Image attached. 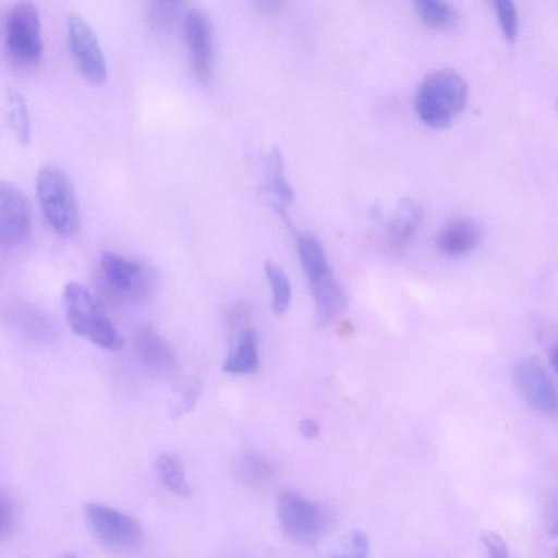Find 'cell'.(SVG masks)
Instances as JSON below:
<instances>
[{
    "instance_id": "1",
    "label": "cell",
    "mask_w": 558,
    "mask_h": 558,
    "mask_svg": "<svg viewBox=\"0 0 558 558\" xmlns=\"http://www.w3.org/2000/svg\"><path fill=\"white\" fill-rule=\"evenodd\" d=\"M468 99L464 78L450 69L426 75L415 93V109L427 125L441 129L449 125L463 110Z\"/></svg>"
},
{
    "instance_id": "2",
    "label": "cell",
    "mask_w": 558,
    "mask_h": 558,
    "mask_svg": "<svg viewBox=\"0 0 558 558\" xmlns=\"http://www.w3.org/2000/svg\"><path fill=\"white\" fill-rule=\"evenodd\" d=\"M64 317L71 330L109 351L122 347V338L92 292L82 283L68 282L62 292Z\"/></svg>"
},
{
    "instance_id": "3",
    "label": "cell",
    "mask_w": 558,
    "mask_h": 558,
    "mask_svg": "<svg viewBox=\"0 0 558 558\" xmlns=\"http://www.w3.org/2000/svg\"><path fill=\"white\" fill-rule=\"evenodd\" d=\"M36 191L50 227L61 236H73L80 227V210L66 173L53 165L43 166L36 177Z\"/></svg>"
},
{
    "instance_id": "4",
    "label": "cell",
    "mask_w": 558,
    "mask_h": 558,
    "mask_svg": "<svg viewBox=\"0 0 558 558\" xmlns=\"http://www.w3.org/2000/svg\"><path fill=\"white\" fill-rule=\"evenodd\" d=\"M277 514L283 534L301 545L317 543L331 525V517L322 505L294 490L279 495Z\"/></svg>"
},
{
    "instance_id": "5",
    "label": "cell",
    "mask_w": 558,
    "mask_h": 558,
    "mask_svg": "<svg viewBox=\"0 0 558 558\" xmlns=\"http://www.w3.org/2000/svg\"><path fill=\"white\" fill-rule=\"evenodd\" d=\"M5 50L12 64L21 69L40 61L44 43L39 14L33 3L24 1L11 8L5 22Z\"/></svg>"
},
{
    "instance_id": "6",
    "label": "cell",
    "mask_w": 558,
    "mask_h": 558,
    "mask_svg": "<svg viewBox=\"0 0 558 558\" xmlns=\"http://www.w3.org/2000/svg\"><path fill=\"white\" fill-rule=\"evenodd\" d=\"M84 515L97 538L108 548L130 553L141 546L143 529L134 517L100 504L86 505Z\"/></svg>"
},
{
    "instance_id": "7",
    "label": "cell",
    "mask_w": 558,
    "mask_h": 558,
    "mask_svg": "<svg viewBox=\"0 0 558 558\" xmlns=\"http://www.w3.org/2000/svg\"><path fill=\"white\" fill-rule=\"evenodd\" d=\"M511 376L530 407L547 415L556 413V386L537 357L529 356L515 361L511 367Z\"/></svg>"
},
{
    "instance_id": "8",
    "label": "cell",
    "mask_w": 558,
    "mask_h": 558,
    "mask_svg": "<svg viewBox=\"0 0 558 558\" xmlns=\"http://www.w3.org/2000/svg\"><path fill=\"white\" fill-rule=\"evenodd\" d=\"M68 39L82 74L94 84L102 83L107 77L105 56L90 25L75 12L68 16Z\"/></svg>"
},
{
    "instance_id": "9",
    "label": "cell",
    "mask_w": 558,
    "mask_h": 558,
    "mask_svg": "<svg viewBox=\"0 0 558 558\" xmlns=\"http://www.w3.org/2000/svg\"><path fill=\"white\" fill-rule=\"evenodd\" d=\"M32 208L14 184L0 180V247L23 243L32 230Z\"/></svg>"
},
{
    "instance_id": "10",
    "label": "cell",
    "mask_w": 558,
    "mask_h": 558,
    "mask_svg": "<svg viewBox=\"0 0 558 558\" xmlns=\"http://www.w3.org/2000/svg\"><path fill=\"white\" fill-rule=\"evenodd\" d=\"M105 281L113 293L122 298H137L151 286V274L141 263L113 252L100 257Z\"/></svg>"
},
{
    "instance_id": "11",
    "label": "cell",
    "mask_w": 558,
    "mask_h": 558,
    "mask_svg": "<svg viewBox=\"0 0 558 558\" xmlns=\"http://www.w3.org/2000/svg\"><path fill=\"white\" fill-rule=\"evenodd\" d=\"M190 53V66L194 77L210 82L214 73L213 27L208 15L198 9L190 10L184 20Z\"/></svg>"
},
{
    "instance_id": "12",
    "label": "cell",
    "mask_w": 558,
    "mask_h": 558,
    "mask_svg": "<svg viewBox=\"0 0 558 558\" xmlns=\"http://www.w3.org/2000/svg\"><path fill=\"white\" fill-rule=\"evenodd\" d=\"M315 302L316 323L324 326L336 318L347 306L345 291L335 279L331 271L308 279Z\"/></svg>"
},
{
    "instance_id": "13",
    "label": "cell",
    "mask_w": 558,
    "mask_h": 558,
    "mask_svg": "<svg viewBox=\"0 0 558 558\" xmlns=\"http://www.w3.org/2000/svg\"><path fill=\"white\" fill-rule=\"evenodd\" d=\"M480 228L470 218H456L437 234L438 248L449 256H461L472 251L480 241Z\"/></svg>"
},
{
    "instance_id": "14",
    "label": "cell",
    "mask_w": 558,
    "mask_h": 558,
    "mask_svg": "<svg viewBox=\"0 0 558 558\" xmlns=\"http://www.w3.org/2000/svg\"><path fill=\"white\" fill-rule=\"evenodd\" d=\"M142 362L154 371H170L175 365V355L163 337L153 327L143 326L136 337Z\"/></svg>"
},
{
    "instance_id": "15",
    "label": "cell",
    "mask_w": 558,
    "mask_h": 558,
    "mask_svg": "<svg viewBox=\"0 0 558 558\" xmlns=\"http://www.w3.org/2000/svg\"><path fill=\"white\" fill-rule=\"evenodd\" d=\"M259 354L256 332L245 328L240 332L238 343L228 355L222 369L230 374H251L258 369Z\"/></svg>"
},
{
    "instance_id": "16",
    "label": "cell",
    "mask_w": 558,
    "mask_h": 558,
    "mask_svg": "<svg viewBox=\"0 0 558 558\" xmlns=\"http://www.w3.org/2000/svg\"><path fill=\"white\" fill-rule=\"evenodd\" d=\"M422 219L421 204L413 198L404 197L398 201L388 220V229L397 240L404 241L415 233Z\"/></svg>"
},
{
    "instance_id": "17",
    "label": "cell",
    "mask_w": 558,
    "mask_h": 558,
    "mask_svg": "<svg viewBox=\"0 0 558 558\" xmlns=\"http://www.w3.org/2000/svg\"><path fill=\"white\" fill-rule=\"evenodd\" d=\"M155 468L163 485L174 495L182 498L192 495V487L186 480L184 465L179 456L162 452L157 457Z\"/></svg>"
},
{
    "instance_id": "18",
    "label": "cell",
    "mask_w": 558,
    "mask_h": 558,
    "mask_svg": "<svg viewBox=\"0 0 558 558\" xmlns=\"http://www.w3.org/2000/svg\"><path fill=\"white\" fill-rule=\"evenodd\" d=\"M296 246L307 280L331 271L323 245L316 236L307 232L299 233Z\"/></svg>"
},
{
    "instance_id": "19",
    "label": "cell",
    "mask_w": 558,
    "mask_h": 558,
    "mask_svg": "<svg viewBox=\"0 0 558 558\" xmlns=\"http://www.w3.org/2000/svg\"><path fill=\"white\" fill-rule=\"evenodd\" d=\"M7 99L10 128L16 140L25 145L31 140V121L25 97L21 90L10 87Z\"/></svg>"
},
{
    "instance_id": "20",
    "label": "cell",
    "mask_w": 558,
    "mask_h": 558,
    "mask_svg": "<svg viewBox=\"0 0 558 558\" xmlns=\"http://www.w3.org/2000/svg\"><path fill=\"white\" fill-rule=\"evenodd\" d=\"M266 277L271 288V308L277 316H282L291 301V286L284 270L275 262L266 260L264 265Z\"/></svg>"
},
{
    "instance_id": "21",
    "label": "cell",
    "mask_w": 558,
    "mask_h": 558,
    "mask_svg": "<svg viewBox=\"0 0 558 558\" xmlns=\"http://www.w3.org/2000/svg\"><path fill=\"white\" fill-rule=\"evenodd\" d=\"M414 8L421 20L434 28H450L457 20L456 10L446 1L417 0L414 2Z\"/></svg>"
},
{
    "instance_id": "22",
    "label": "cell",
    "mask_w": 558,
    "mask_h": 558,
    "mask_svg": "<svg viewBox=\"0 0 558 558\" xmlns=\"http://www.w3.org/2000/svg\"><path fill=\"white\" fill-rule=\"evenodd\" d=\"M266 189L283 203L293 199L294 193L286 180L283 158L278 148H274L269 155Z\"/></svg>"
},
{
    "instance_id": "23",
    "label": "cell",
    "mask_w": 558,
    "mask_h": 558,
    "mask_svg": "<svg viewBox=\"0 0 558 558\" xmlns=\"http://www.w3.org/2000/svg\"><path fill=\"white\" fill-rule=\"evenodd\" d=\"M369 544L366 534L355 530L348 534L339 549L332 553L329 558H368Z\"/></svg>"
},
{
    "instance_id": "24",
    "label": "cell",
    "mask_w": 558,
    "mask_h": 558,
    "mask_svg": "<svg viewBox=\"0 0 558 558\" xmlns=\"http://www.w3.org/2000/svg\"><path fill=\"white\" fill-rule=\"evenodd\" d=\"M493 4L505 37L509 40H514L519 28L515 5L509 0H497Z\"/></svg>"
},
{
    "instance_id": "25",
    "label": "cell",
    "mask_w": 558,
    "mask_h": 558,
    "mask_svg": "<svg viewBox=\"0 0 558 558\" xmlns=\"http://www.w3.org/2000/svg\"><path fill=\"white\" fill-rule=\"evenodd\" d=\"M202 395V384L197 379H192L185 383L180 391L178 401L174 403L171 411L173 418H179L185 413H189L197 403Z\"/></svg>"
},
{
    "instance_id": "26",
    "label": "cell",
    "mask_w": 558,
    "mask_h": 558,
    "mask_svg": "<svg viewBox=\"0 0 558 558\" xmlns=\"http://www.w3.org/2000/svg\"><path fill=\"white\" fill-rule=\"evenodd\" d=\"M179 11L180 3L178 2H155L151 7L153 23L158 27L172 24Z\"/></svg>"
},
{
    "instance_id": "27",
    "label": "cell",
    "mask_w": 558,
    "mask_h": 558,
    "mask_svg": "<svg viewBox=\"0 0 558 558\" xmlns=\"http://www.w3.org/2000/svg\"><path fill=\"white\" fill-rule=\"evenodd\" d=\"M243 474L245 481L252 483H259L264 481L270 473V468L267 461L254 456L244 460Z\"/></svg>"
},
{
    "instance_id": "28",
    "label": "cell",
    "mask_w": 558,
    "mask_h": 558,
    "mask_svg": "<svg viewBox=\"0 0 558 558\" xmlns=\"http://www.w3.org/2000/svg\"><path fill=\"white\" fill-rule=\"evenodd\" d=\"M483 543L487 550L488 558H509L505 541L495 532H486L483 535Z\"/></svg>"
},
{
    "instance_id": "29",
    "label": "cell",
    "mask_w": 558,
    "mask_h": 558,
    "mask_svg": "<svg viewBox=\"0 0 558 558\" xmlns=\"http://www.w3.org/2000/svg\"><path fill=\"white\" fill-rule=\"evenodd\" d=\"M14 514L9 501L0 496V539L4 538L13 529Z\"/></svg>"
},
{
    "instance_id": "30",
    "label": "cell",
    "mask_w": 558,
    "mask_h": 558,
    "mask_svg": "<svg viewBox=\"0 0 558 558\" xmlns=\"http://www.w3.org/2000/svg\"><path fill=\"white\" fill-rule=\"evenodd\" d=\"M299 427L302 435L310 439L316 438L320 433L318 423L313 418L302 420L299 424Z\"/></svg>"
},
{
    "instance_id": "31",
    "label": "cell",
    "mask_w": 558,
    "mask_h": 558,
    "mask_svg": "<svg viewBox=\"0 0 558 558\" xmlns=\"http://www.w3.org/2000/svg\"><path fill=\"white\" fill-rule=\"evenodd\" d=\"M60 558H76L73 554H65Z\"/></svg>"
}]
</instances>
